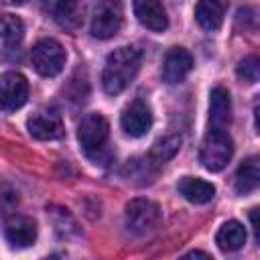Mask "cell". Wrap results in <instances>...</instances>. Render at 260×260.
Wrapping results in <instances>:
<instances>
[{
  "mask_svg": "<svg viewBox=\"0 0 260 260\" xmlns=\"http://www.w3.org/2000/svg\"><path fill=\"white\" fill-rule=\"evenodd\" d=\"M160 221V209L150 199H132L126 205V225L134 234H148Z\"/></svg>",
  "mask_w": 260,
  "mask_h": 260,
  "instance_id": "obj_6",
  "label": "cell"
},
{
  "mask_svg": "<svg viewBox=\"0 0 260 260\" xmlns=\"http://www.w3.org/2000/svg\"><path fill=\"white\" fill-rule=\"evenodd\" d=\"M191 69H193L191 53L183 47H173L162 61V81H167L169 85H177L189 75Z\"/></svg>",
  "mask_w": 260,
  "mask_h": 260,
  "instance_id": "obj_10",
  "label": "cell"
},
{
  "mask_svg": "<svg viewBox=\"0 0 260 260\" xmlns=\"http://www.w3.org/2000/svg\"><path fill=\"white\" fill-rule=\"evenodd\" d=\"M215 244L223 252H236V250H240L246 244V228L240 221H236V219L225 221L217 230V234H215Z\"/></svg>",
  "mask_w": 260,
  "mask_h": 260,
  "instance_id": "obj_17",
  "label": "cell"
},
{
  "mask_svg": "<svg viewBox=\"0 0 260 260\" xmlns=\"http://www.w3.org/2000/svg\"><path fill=\"white\" fill-rule=\"evenodd\" d=\"M22 37H24L22 20L14 14H2L0 16V39L8 45H14V43H20Z\"/></svg>",
  "mask_w": 260,
  "mask_h": 260,
  "instance_id": "obj_20",
  "label": "cell"
},
{
  "mask_svg": "<svg viewBox=\"0 0 260 260\" xmlns=\"http://www.w3.org/2000/svg\"><path fill=\"white\" fill-rule=\"evenodd\" d=\"M28 100V81L22 73L8 71L0 75V108L6 112L18 110Z\"/></svg>",
  "mask_w": 260,
  "mask_h": 260,
  "instance_id": "obj_7",
  "label": "cell"
},
{
  "mask_svg": "<svg viewBox=\"0 0 260 260\" xmlns=\"http://www.w3.org/2000/svg\"><path fill=\"white\" fill-rule=\"evenodd\" d=\"M108 136H110V124L102 114L91 112V114H85L81 118L79 128H77V138H79L81 148L89 156L104 150V146L108 142Z\"/></svg>",
  "mask_w": 260,
  "mask_h": 260,
  "instance_id": "obj_5",
  "label": "cell"
},
{
  "mask_svg": "<svg viewBox=\"0 0 260 260\" xmlns=\"http://www.w3.org/2000/svg\"><path fill=\"white\" fill-rule=\"evenodd\" d=\"M140 63H142V51L136 45L120 47L114 53H110L102 73L104 91L110 95L124 91L140 71Z\"/></svg>",
  "mask_w": 260,
  "mask_h": 260,
  "instance_id": "obj_1",
  "label": "cell"
},
{
  "mask_svg": "<svg viewBox=\"0 0 260 260\" xmlns=\"http://www.w3.org/2000/svg\"><path fill=\"white\" fill-rule=\"evenodd\" d=\"M260 183V167H258V156H248L236 173V191L242 195L252 193Z\"/></svg>",
  "mask_w": 260,
  "mask_h": 260,
  "instance_id": "obj_18",
  "label": "cell"
},
{
  "mask_svg": "<svg viewBox=\"0 0 260 260\" xmlns=\"http://www.w3.org/2000/svg\"><path fill=\"white\" fill-rule=\"evenodd\" d=\"M179 148H181V136L169 134V136H165V138L154 142V146L148 152V158L154 165H165L167 160H171L179 152Z\"/></svg>",
  "mask_w": 260,
  "mask_h": 260,
  "instance_id": "obj_19",
  "label": "cell"
},
{
  "mask_svg": "<svg viewBox=\"0 0 260 260\" xmlns=\"http://www.w3.org/2000/svg\"><path fill=\"white\" fill-rule=\"evenodd\" d=\"M177 189L191 203H207L215 195V187L209 181L199 179V177H183L179 181Z\"/></svg>",
  "mask_w": 260,
  "mask_h": 260,
  "instance_id": "obj_16",
  "label": "cell"
},
{
  "mask_svg": "<svg viewBox=\"0 0 260 260\" xmlns=\"http://www.w3.org/2000/svg\"><path fill=\"white\" fill-rule=\"evenodd\" d=\"M26 130L37 140H57L65 134L61 114L55 110H39L26 120Z\"/></svg>",
  "mask_w": 260,
  "mask_h": 260,
  "instance_id": "obj_8",
  "label": "cell"
},
{
  "mask_svg": "<svg viewBox=\"0 0 260 260\" xmlns=\"http://www.w3.org/2000/svg\"><path fill=\"white\" fill-rule=\"evenodd\" d=\"M232 122V100L228 89L213 87L209 93V130H225Z\"/></svg>",
  "mask_w": 260,
  "mask_h": 260,
  "instance_id": "obj_13",
  "label": "cell"
},
{
  "mask_svg": "<svg viewBox=\"0 0 260 260\" xmlns=\"http://www.w3.org/2000/svg\"><path fill=\"white\" fill-rule=\"evenodd\" d=\"M124 20V10L120 0H100L91 14V35L95 39H112Z\"/></svg>",
  "mask_w": 260,
  "mask_h": 260,
  "instance_id": "obj_4",
  "label": "cell"
},
{
  "mask_svg": "<svg viewBox=\"0 0 260 260\" xmlns=\"http://www.w3.org/2000/svg\"><path fill=\"white\" fill-rule=\"evenodd\" d=\"M236 73H238V77H240L242 81H246V83H256L258 77H260V61H258V57H256V55H250V57L242 59V61L238 63Z\"/></svg>",
  "mask_w": 260,
  "mask_h": 260,
  "instance_id": "obj_21",
  "label": "cell"
},
{
  "mask_svg": "<svg viewBox=\"0 0 260 260\" xmlns=\"http://www.w3.org/2000/svg\"><path fill=\"white\" fill-rule=\"evenodd\" d=\"M134 14L142 26L154 32H162L169 26L167 10L160 0H134Z\"/></svg>",
  "mask_w": 260,
  "mask_h": 260,
  "instance_id": "obj_12",
  "label": "cell"
},
{
  "mask_svg": "<svg viewBox=\"0 0 260 260\" xmlns=\"http://www.w3.org/2000/svg\"><path fill=\"white\" fill-rule=\"evenodd\" d=\"M232 154H234V140L225 130H209L205 134L199 150V160L207 171L217 173L225 169Z\"/></svg>",
  "mask_w": 260,
  "mask_h": 260,
  "instance_id": "obj_2",
  "label": "cell"
},
{
  "mask_svg": "<svg viewBox=\"0 0 260 260\" xmlns=\"http://www.w3.org/2000/svg\"><path fill=\"white\" fill-rule=\"evenodd\" d=\"M6 240L14 248H28L37 240V223L28 215H12L4 228Z\"/></svg>",
  "mask_w": 260,
  "mask_h": 260,
  "instance_id": "obj_11",
  "label": "cell"
},
{
  "mask_svg": "<svg viewBox=\"0 0 260 260\" xmlns=\"http://www.w3.org/2000/svg\"><path fill=\"white\" fill-rule=\"evenodd\" d=\"M230 0H199L195 6V20L205 30H217L223 24Z\"/></svg>",
  "mask_w": 260,
  "mask_h": 260,
  "instance_id": "obj_14",
  "label": "cell"
},
{
  "mask_svg": "<svg viewBox=\"0 0 260 260\" xmlns=\"http://www.w3.org/2000/svg\"><path fill=\"white\" fill-rule=\"evenodd\" d=\"M57 24L65 30H75L83 22V2L81 0H57L53 8Z\"/></svg>",
  "mask_w": 260,
  "mask_h": 260,
  "instance_id": "obj_15",
  "label": "cell"
},
{
  "mask_svg": "<svg viewBox=\"0 0 260 260\" xmlns=\"http://www.w3.org/2000/svg\"><path fill=\"white\" fill-rule=\"evenodd\" d=\"M195 256H199V258H209V254H205V252H197V250L187 254V258H195Z\"/></svg>",
  "mask_w": 260,
  "mask_h": 260,
  "instance_id": "obj_23",
  "label": "cell"
},
{
  "mask_svg": "<svg viewBox=\"0 0 260 260\" xmlns=\"http://www.w3.org/2000/svg\"><path fill=\"white\" fill-rule=\"evenodd\" d=\"M65 59H67L65 49L55 39H41L30 51L32 67L43 77L59 75L63 71V67H65Z\"/></svg>",
  "mask_w": 260,
  "mask_h": 260,
  "instance_id": "obj_3",
  "label": "cell"
},
{
  "mask_svg": "<svg viewBox=\"0 0 260 260\" xmlns=\"http://www.w3.org/2000/svg\"><path fill=\"white\" fill-rule=\"evenodd\" d=\"M6 2H8V4H16V6H18V4H24L26 0H6Z\"/></svg>",
  "mask_w": 260,
  "mask_h": 260,
  "instance_id": "obj_24",
  "label": "cell"
},
{
  "mask_svg": "<svg viewBox=\"0 0 260 260\" xmlns=\"http://www.w3.org/2000/svg\"><path fill=\"white\" fill-rule=\"evenodd\" d=\"M120 124H122V130L128 136H132V138L144 136L150 130V126H152V112H150L148 104L144 100H134L122 112Z\"/></svg>",
  "mask_w": 260,
  "mask_h": 260,
  "instance_id": "obj_9",
  "label": "cell"
},
{
  "mask_svg": "<svg viewBox=\"0 0 260 260\" xmlns=\"http://www.w3.org/2000/svg\"><path fill=\"white\" fill-rule=\"evenodd\" d=\"M18 205V195L8 185H0V215H8Z\"/></svg>",
  "mask_w": 260,
  "mask_h": 260,
  "instance_id": "obj_22",
  "label": "cell"
}]
</instances>
